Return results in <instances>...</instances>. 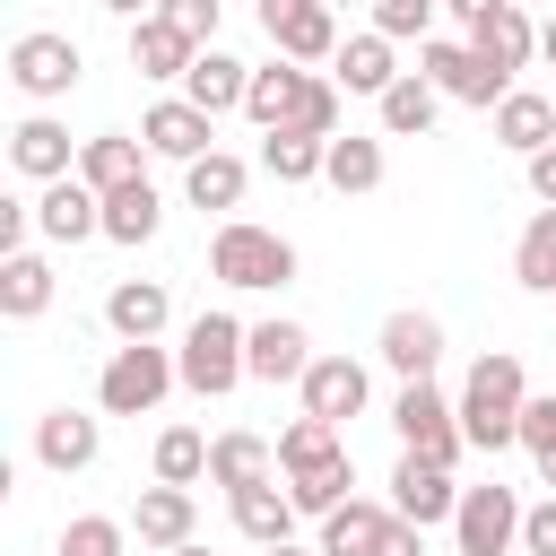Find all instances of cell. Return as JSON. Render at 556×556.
Masks as SVG:
<instances>
[{"label": "cell", "instance_id": "cell-7", "mask_svg": "<svg viewBox=\"0 0 556 556\" xmlns=\"http://www.w3.org/2000/svg\"><path fill=\"white\" fill-rule=\"evenodd\" d=\"M417 61H426V78H434L452 104H504V96H513V70H495L478 43H426Z\"/></svg>", "mask_w": 556, "mask_h": 556}, {"label": "cell", "instance_id": "cell-6", "mask_svg": "<svg viewBox=\"0 0 556 556\" xmlns=\"http://www.w3.org/2000/svg\"><path fill=\"white\" fill-rule=\"evenodd\" d=\"M391 426H400V443H408L417 460H434V469H452V460H460V443H469V434H460V408H443V400H434V382H408V391H400V408H391Z\"/></svg>", "mask_w": 556, "mask_h": 556}, {"label": "cell", "instance_id": "cell-53", "mask_svg": "<svg viewBox=\"0 0 556 556\" xmlns=\"http://www.w3.org/2000/svg\"><path fill=\"white\" fill-rule=\"evenodd\" d=\"M330 9H339V0H330Z\"/></svg>", "mask_w": 556, "mask_h": 556}, {"label": "cell", "instance_id": "cell-13", "mask_svg": "<svg viewBox=\"0 0 556 556\" xmlns=\"http://www.w3.org/2000/svg\"><path fill=\"white\" fill-rule=\"evenodd\" d=\"M365 408V365L356 356H313V374H304V417H356Z\"/></svg>", "mask_w": 556, "mask_h": 556}, {"label": "cell", "instance_id": "cell-43", "mask_svg": "<svg viewBox=\"0 0 556 556\" xmlns=\"http://www.w3.org/2000/svg\"><path fill=\"white\" fill-rule=\"evenodd\" d=\"M521 556H556V495L521 513Z\"/></svg>", "mask_w": 556, "mask_h": 556}, {"label": "cell", "instance_id": "cell-28", "mask_svg": "<svg viewBox=\"0 0 556 556\" xmlns=\"http://www.w3.org/2000/svg\"><path fill=\"white\" fill-rule=\"evenodd\" d=\"M43 304H52V269H43L35 252H9V261H0V313H9V321H35Z\"/></svg>", "mask_w": 556, "mask_h": 556}, {"label": "cell", "instance_id": "cell-1", "mask_svg": "<svg viewBox=\"0 0 556 556\" xmlns=\"http://www.w3.org/2000/svg\"><path fill=\"white\" fill-rule=\"evenodd\" d=\"M243 113H252L261 130H304V139H330V130H339V87H330V78H313V70L269 61V70H252Z\"/></svg>", "mask_w": 556, "mask_h": 556}, {"label": "cell", "instance_id": "cell-44", "mask_svg": "<svg viewBox=\"0 0 556 556\" xmlns=\"http://www.w3.org/2000/svg\"><path fill=\"white\" fill-rule=\"evenodd\" d=\"M521 443L530 452H556V400H521Z\"/></svg>", "mask_w": 556, "mask_h": 556}, {"label": "cell", "instance_id": "cell-50", "mask_svg": "<svg viewBox=\"0 0 556 556\" xmlns=\"http://www.w3.org/2000/svg\"><path fill=\"white\" fill-rule=\"evenodd\" d=\"M539 478H547V486H556V452H539Z\"/></svg>", "mask_w": 556, "mask_h": 556}, {"label": "cell", "instance_id": "cell-34", "mask_svg": "<svg viewBox=\"0 0 556 556\" xmlns=\"http://www.w3.org/2000/svg\"><path fill=\"white\" fill-rule=\"evenodd\" d=\"M434 104H443V87L417 70V78H400V87L382 96V130H400V139H408V130H426V122H434Z\"/></svg>", "mask_w": 556, "mask_h": 556}, {"label": "cell", "instance_id": "cell-47", "mask_svg": "<svg viewBox=\"0 0 556 556\" xmlns=\"http://www.w3.org/2000/svg\"><path fill=\"white\" fill-rule=\"evenodd\" d=\"M443 9H452V17H469V26H478V17H495V9H513V0H443Z\"/></svg>", "mask_w": 556, "mask_h": 556}, {"label": "cell", "instance_id": "cell-46", "mask_svg": "<svg viewBox=\"0 0 556 556\" xmlns=\"http://www.w3.org/2000/svg\"><path fill=\"white\" fill-rule=\"evenodd\" d=\"M530 191L556 208V148H539V156H530Z\"/></svg>", "mask_w": 556, "mask_h": 556}, {"label": "cell", "instance_id": "cell-48", "mask_svg": "<svg viewBox=\"0 0 556 556\" xmlns=\"http://www.w3.org/2000/svg\"><path fill=\"white\" fill-rule=\"evenodd\" d=\"M104 9H113V17H130V26H139V17H156V9H165V0H104Z\"/></svg>", "mask_w": 556, "mask_h": 556}, {"label": "cell", "instance_id": "cell-20", "mask_svg": "<svg viewBox=\"0 0 556 556\" xmlns=\"http://www.w3.org/2000/svg\"><path fill=\"white\" fill-rule=\"evenodd\" d=\"M9 156H17V174H35V182H61V174H70V130L35 113V122H17V130H9Z\"/></svg>", "mask_w": 556, "mask_h": 556}, {"label": "cell", "instance_id": "cell-51", "mask_svg": "<svg viewBox=\"0 0 556 556\" xmlns=\"http://www.w3.org/2000/svg\"><path fill=\"white\" fill-rule=\"evenodd\" d=\"M261 556H304V547H295V539H278V547H261Z\"/></svg>", "mask_w": 556, "mask_h": 556}, {"label": "cell", "instance_id": "cell-23", "mask_svg": "<svg viewBox=\"0 0 556 556\" xmlns=\"http://www.w3.org/2000/svg\"><path fill=\"white\" fill-rule=\"evenodd\" d=\"M104 321H113L122 339H156V330H165V287H156V278H122V287L104 295Z\"/></svg>", "mask_w": 556, "mask_h": 556}, {"label": "cell", "instance_id": "cell-8", "mask_svg": "<svg viewBox=\"0 0 556 556\" xmlns=\"http://www.w3.org/2000/svg\"><path fill=\"white\" fill-rule=\"evenodd\" d=\"M261 26L278 61H330L339 52V9L330 0H261Z\"/></svg>", "mask_w": 556, "mask_h": 556}, {"label": "cell", "instance_id": "cell-17", "mask_svg": "<svg viewBox=\"0 0 556 556\" xmlns=\"http://www.w3.org/2000/svg\"><path fill=\"white\" fill-rule=\"evenodd\" d=\"M313 374V339L295 321H261L252 330V382H304Z\"/></svg>", "mask_w": 556, "mask_h": 556}, {"label": "cell", "instance_id": "cell-15", "mask_svg": "<svg viewBox=\"0 0 556 556\" xmlns=\"http://www.w3.org/2000/svg\"><path fill=\"white\" fill-rule=\"evenodd\" d=\"M243 96H252V70H243L235 52H217V43H208V52L191 61V78H182V104H200V113H235Z\"/></svg>", "mask_w": 556, "mask_h": 556}, {"label": "cell", "instance_id": "cell-10", "mask_svg": "<svg viewBox=\"0 0 556 556\" xmlns=\"http://www.w3.org/2000/svg\"><path fill=\"white\" fill-rule=\"evenodd\" d=\"M78 70H87V61H78L70 35H17V43H9V78H17L26 96H70Z\"/></svg>", "mask_w": 556, "mask_h": 556}, {"label": "cell", "instance_id": "cell-33", "mask_svg": "<svg viewBox=\"0 0 556 556\" xmlns=\"http://www.w3.org/2000/svg\"><path fill=\"white\" fill-rule=\"evenodd\" d=\"M261 165H269L278 182H313V174L330 165V139H304V130H269V139H261Z\"/></svg>", "mask_w": 556, "mask_h": 556}, {"label": "cell", "instance_id": "cell-4", "mask_svg": "<svg viewBox=\"0 0 556 556\" xmlns=\"http://www.w3.org/2000/svg\"><path fill=\"white\" fill-rule=\"evenodd\" d=\"M208 269L226 278V287H287L295 278V252H287V235H269V226H217V243H208Z\"/></svg>", "mask_w": 556, "mask_h": 556}, {"label": "cell", "instance_id": "cell-35", "mask_svg": "<svg viewBox=\"0 0 556 556\" xmlns=\"http://www.w3.org/2000/svg\"><path fill=\"white\" fill-rule=\"evenodd\" d=\"M78 182H87V191H122V182H139V148H130V139H87Z\"/></svg>", "mask_w": 556, "mask_h": 556}, {"label": "cell", "instance_id": "cell-5", "mask_svg": "<svg viewBox=\"0 0 556 556\" xmlns=\"http://www.w3.org/2000/svg\"><path fill=\"white\" fill-rule=\"evenodd\" d=\"M182 365H165V348L156 339H130V348H113V365H104V382H96V400L113 408V417H139V408H156L165 400V382H174Z\"/></svg>", "mask_w": 556, "mask_h": 556}, {"label": "cell", "instance_id": "cell-32", "mask_svg": "<svg viewBox=\"0 0 556 556\" xmlns=\"http://www.w3.org/2000/svg\"><path fill=\"white\" fill-rule=\"evenodd\" d=\"M513 278L539 287V295H556V208H539V217L521 226V243H513Z\"/></svg>", "mask_w": 556, "mask_h": 556}, {"label": "cell", "instance_id": "cell-42", "mask_svg": "<svg viewBox=\"0 0 556 556\" xmlns=\"http://www.w3.org/2000/svg\"><path fill=\"white\" fill-rule=\"evenodd\" d=\"M156 17H165V26H182L200 52H208V35H217V0H165Z\"/></svg>", "mask_w": 556, "mask_h": 556}, {"label": "cell", "instance_id": "cell-26", "mask_svg": "<svg viewBox=\"0 0 556 556\" xmlns=\"http://www.w3.org/2000/svg\"><path fill=\"white\" fill-rule=\"evenodd\" d=\"M469 43H478L495 70H521V61L539 52V26H530L521 9H495V17H478V26H469Z\"/></svg>", "mask_w": 556, "mask_h": 556}, {"label": "cell", "instance_id": "cell-24", "mask_svg": "<svg viewBox=\"0 0 556 556\" xmlns=\"http://www.w3.org/2000/svg\"><path fill=\"white\" fill-rule=\"evenodd\" d=\"M330 460H348L330 417H295V426L278 434V469H287V478H313V469H330Z\"/></svg>", "mask_w": 556, "mask_h": 556}, {"label": "cell", "instance_id": "cell-30", "mask_svg": "<svg viewBox=\"0 0 556 556\" xmlns=\"http://www.w3.org/2000/svg\"><path fill=\"white\" fill-rule=\"evenodd\" d=\"M235 530H243V539H261V547H278V539L295 530V495H278L269 478H261V486H243V495H235Z\"/></svg>", "mask_w": 556, "mask_h": 556}, {"label": "cell", "instance_id": "cell-39", "mask_svg": "<svg viewBox=\"0 0 556 556\" xmlns=\"http://www.w3.org/2000/svg\"><path fill=\"white\" fill-rule=\"evenodd\" d=\"M200 469H208V443H200L191 426H174V434L156 443V478H165V486H191Z\"/></svg>", "mask_w": 556, "mask_h": 556}, {"label": "cell", "instance_id": "cell-12", "mask_svg": "<svg viewBox=\"0 0 556 556\" xmlns=\"http://www.w3.org/2000/svg\"><path fill=\"white\" fill-rule=\"evenodd\" d=\"M35 226L52 235V243H78V235H104V191H87V182H52L43 200H35Z\"/></svg>", "mask_w": 556, "mask_h": 556}, {"label": "cell", "instance_id": "cell-41", "mask_svg": "<svg viewBox=\"0 0 556 556\" xmlns=\"http://www.w3.org/2000/svg\"><path fill=\"white\" fill-rule=\"evenodd\" d=\"M443 0H374V35H426Z\"/></svg>", "mask_w": 556, "mask_h": 556}, {"label": "cell", "instance_id": "cell-19", "mask_svg": "<svg viewBox=\"0 0 556 556\" xmlns=\"http://www.w3.org/2000/svg\"><path fill=\"white\" fill-rule=\"evenodd\" d=\"M495 139L504 148H521V156H539V148H556V96H504L495 104Z\"/></svg>", "mask_w": 556, "mask_h": 556}, {"label": "cell", "instance_id": "cell-49", "mask_svg": "<svg viewBox=\"0 0 556 556\" xmlns=\"http://www.w3.org/2000/svg\"><path fill=\"white\" fill-rule=\"evenodd\" d=\"M539 52H547V61H556V17H547V26H539Z\"/></svg>", "mask_w": 556, "mask_h": 556}, {"label": "cell", "instance_id": "cell-40", "mask_svg": "<svg viewBox=\"0 0 556 556\" xmlns=\"http://www.w3.org/2000/svg\"><path fill=\"white\" fill-rule=\"evenodd\" d=\"M61 556H122V521H104V513L70 521V530H61Z\"/></svg>", "mask_w": 556, "mask_h": 556}, {"label": "cell", "instance_id": "cell-36", "mask_svg": "<svg viewBox=\"0 0 556 556\" xmlns=\"http://www.w3.org/2000/svg\"><path fill=\"white\" fill-rule=\"evenodd\" d=\"M321 174H330L339 191H374V182H382V148L348 130V139H330V165H321Z\"/></svg>", "mask_w": 556, "mask_h": 556}, {"label": "cell", "instance_id": "cell-45", "mask_svg": "<svg viewBox=\"0 0 556 556\" xmlns=\"http://www.w3.org/2000/svg\"><path fill=\"white\" fill-rule=\"evenodd\" d=\"M382 556H426V547H417V521H400V513H391V530H382Z\"/></svg>", "mask_w": 556, "mask_h": 556}, {"label": "cell", "instance_id": "cell-25", "mask_svg": "<svg viewBox=\"0 0 556 556\" xmlns=\"http://www.w3.org/2000/svg\"><path fill=\"white\" fill-rule=\"evenodd\" d=\"M130 521H139L148 547H191V486H148Z\"/></svg>", "mask_w": 556, "mask_h": 556}, {"label": "cell", "instance_id": "cell-37", "mask_svg": "<svg viewBox=\"0 0 556 556\" xmlns=\"http://www.w3.org/2000/svg\"><path fill=\"white\" fill-rule=\"evenodd\" d=\"M182 182H191V208H235V200H243V165H235V156H217V148H208Z\"/></svg>", "mask_w": 556, "mask_h": 556}, {"label": "cell", "instance_id": "cell-29", "mask_svg": "<svg viewBox=\"0 0 556 556\" xmlns=\"http://www.w3.org/2000/svg\"><path fill=\"white\" fill-rule=\"evenodd\" d=\"M208 478H217L226 495L261 486V478H269V443H261V434H217V443H208Z\"/></svg>", "mask_w": 556, "mask_h": 556}, {"label": "cell", "instance_id": "cell-11", "mask_svg": "<svg viewBox=\"0 0 556 556\" xmlns=\"http://www.w3.org/2000/svg\"><path fill=\"white\" fill-rule=\"evenodd\" d=\"M391 513H400V521H417V530H426V521H443V513H460L452 469H434V460H417V452H408V460L391 469Z\"/></svg>", "mask_w": 556, "mask_h": 556}, {"label": "cell", "instance_id": "cell-16", "mask_svg": "<svg viewBox=\"0 0 556 556\" xmlns=\"http://www.w3.org/2000/svg\"><path fill=\"white\" fill-rule=\"evenodd\" d=\"M434 356H443V330H434L426 313H391V321H382V365H391L400 382H426Z\"/></svg>", "mask_w": 556, "mask_h": 556}, {"label": "cell", "instance_id": "cell-3", "mask_svg": "<svg viewBox=\"0 0 556 556\" xmlns=\"http://www.w3.org/2000/svg\"><path fill=\"white\" fill-rule=\"evenodd\" d=\"M174 365H182V382H191L200 400H217V391H235V382L252 374V330H243V321H226V313H200Z\"/></svg>", "mask_w": 556, "mask_h": 556}, {"label": "cell", "instance_id": "cell-2", "mask_svg": "<svg viewBox=\"0 0 556 556\" xmlns=\"http://www.w3.org/2000/svg\"><path fill=\"white\" fill-rule=\"evenodd\" d=\"M521 365L513 356H478L469 365V391H460V434L478 443V452H504V443H521Z\"/></svg>", "mask_w": 556, "mask_h": 556}, {"label": "cell", "instance_id": "cell-52", "mask_svg": "<svg viewBox=\"0 0 556 556\" xmlns=\"http://www.w3.org/2000/svg\"><path fill=\"white\" fill-rule=\"evenodd\" d=\"M165 556H208V547H165Z\"/></svg>", "mask_w": 556, "mask_h": 556}, {"label": "cell", "instance_id": "cell-9", "mask_svg": "<svg viewBox=\"0 0 556 556\" xmlns=\"http://www.w3.org/2000/svg\"><path fill=\"white\" fill-rule=\"evenodd\" d=\"M452 530H460V556H504L521 539V495L513 486H460Z\"/></svg>", "mask_w": 556, "mask_h": 556}, {"label": "cell", "instance_id": "cell-22", "mask_svg": "<svg viewBox=\"0 0 556 556\" xmlns=\"http://www.w3.org/2000/svg\"><path fill=\"white\" fill-rule=\"evenodd\" d=\"M382 530H391V513L348 495V504L321 521V556H382Z\"/></svg>", "mask_w": 556, "mask_h": 556}, {"label": "cell", "instance_id": "cell-31", "mask_svg": "<svg viewBox=\"0 0 556 556\" xmlns=\"http://www.w3.org/2000/svg\"><path fill=\"white\" fill-rule=\"evenodd\" d=\"M339 87H356V96H391V87H400V70H391V35H356V43L339 52Z\"/></svg>", "mask_w": 556, "mask_h": 556}, {"label": "cell", "instance_id": "cell-21", "mask_svg": "<svg viewBox=\"0 0 556 556\" xmlns=\"http://www.w3.org/2000/svg\"><path fill=\"white\" fill-rule=\"evenodd\" d=\"M35 460H43V469H87V460H96V417L52 408V417L35 426Z\"/></svg>", "mask_w": 556, "mask_h": 556}, {"label": "cell", "instance_id": "cell-27", "mask_svg": "<svg viewBox=\"0 0 556 556\" xmlns=\"http://www.w3.org/2000/svg\"><path fill=\"white\" fill-rule=\"evenodd\" d=\"M156 217H165V200L148 191V174H139V182H122V191H104V235H113V243H148V235H156Z\"/></svg>", "mask_w": 556, "mask_h": 556}, {"label": "cell", "instance_id": "cell-38", "mask_svg": "<svg viewBox=\"0 0 556 556\" xmlns=\"http://www.w3.org/2000/svg\"><path fill=\"white\" fill-rule=\"evenodd\" d=\"M348 486H356V469H348V460H330V469H313V478H295L287 495H295V513H321V521H330V513L348 504Z\"/></svg>", "mask_w": 556, "mask_h": 556}, {"label": "cell", "instance_id": "cell-18", "mask_svg": "<svg viewBox=\"0 0 556 556\" xmlns=\"http://www.w3.org/2000/svg\"><path fill=\"white\" fill-rule=\"evenodd\" d=\"M139 139H148L156 156H182V165H200V156H208V113H200V104H156V113L139 122Z\"/></svg>", "mask_w": 556, "mask_h": 556}, {"label": "cell", "instance_id": "cell-14", "mask_svg": "<svg viewBox=\"0 0 556 556\" xmlns=\"http://www.w3.org/2000/svg\"><path fill=\"white\" fill-rule=\"evenodd\" d=\"M191 61H200V43L182 26H165V17H139L130 26V70L139 78H191Z\"/></svg>", "mask_w": 556, "mask_h": 556}]
</instances>
